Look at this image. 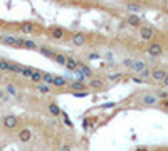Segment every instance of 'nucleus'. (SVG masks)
<instances>
[{
  "label": "nucleus",
  "mask_w": 168,
  "mask_h": 151,
  "mask_svg": "<svg viewBox=\"0 0 168 151\" xmlns=\"http://www.w3.org/2000/svg\"><path fill=\"white\" fill-rule=\"evenodd\" d=\"M140 37L141 40H151V39L155 37V32H153V29H150V27H141L140 29Z\"/></svg>",
  "instance_id": "f257e3e1"
},
{
  "label": "nucleus",
  "mask_w": 168,
  "mask_h": 151,
  "mask_svg": "<svg viewBox=\"0 0 168 151\" xmlns=\"http://www.w3.org/2000/svg\"><path fill=\"white\" fill-rule=\"evenodd\" d=\"M161 52H163V47H161L160 44H156V42L150 44V47H148V54L150 56L158 57V56H161Z\"/></svg>",
  "instance_id": "f03ea898"
},
{
  "label": "nucleus",
  "mask_w": 168,
  "mask_h": 151,
  "mask_svg": "<svg viewBox=\"0 0 168 151\" xmlns=\"http://www.w3.org/2000/svg\"><path fill=\"white\" fill-rule=\"evenodd\" d=\"M17 123H19V121H17V118H15V116H5V118H3V126H5L7 129L15 128V126H17Z\"/></svg>",
  "instance_id": "7ed1b4c3"
},
{
  "label": "nucleus",
  "mask_w": 168,
  "mask_h": 151,
  "mask_svg": "<svg viewBox=\"0 0 168 151\" xmlns=\"http://www.w3.org/2000/svg\"><path fill=\"white\" fill-rule=\"evenodd\" d=\"M126 24L131 25V27H140L141 25V19L136 14H131V15H128V19H126Z\"/></svg>",
  "instance_id": "20e7f679"
},
{
  "label": "nucleus",
  "mask_w": 168,
  "mask_h": 151,
  "mask_svg": "<svg viewBox=\"0 0 168 151\" xmlns=\"http://www.w3.org/2000/svg\"><path fill=\"white\" fill-rule=\"evenodd\" d=\"M167 76H168V74L163 71V69H155V71L151 72V77H153L155 81H163Z\"/></svg>",
  "instance_id": "39448f33"
},
{
  "label": "nucleus",
  "mask_w": 168,
  "mask_h": 151,
  "mask_svg": "<svg viewBox=\"0 0 168 151\" xmlns=\"http://www.w3.org/2000/svg\"><path fill=\"white\" fill-rule=\"evenodd\" d=\"M131 69H133V71H136V72H141V71H145V69H146V62H145V60H134Z\"/></svg>",
  "instance_id": "423d86ee"
},
{
  "label": "nucleus",
  "mask_w": 168,
  "mask_h": 151,
  "mask_svg": "<svg viewBox=\"0 0 168 151\" xmlns=\"http://www.w3.org/2000/svg\"><path fill=\"white\" fill-rule=\"evenodd\" d=\"M30 138H32V133H30V129H22V131L19 133V139H20V141H24V143L30 141Z\"/></svg>",
  "instance_id": "0eeeda50"
},
{
  "label": "nucleus",
  "mask_w": 168,
  "mask_h": 151,
  "mask_svg": "<svg viewBox=\"0 0 168 151\" xmlns=\"http://www.w3.org/2000/svg\"><path fill=\"white\" fill-rule=\"evenodd\" d=\"M69 87L74 89V91H84V89H86V84H84L82 81H74V82L69 84Z\"/></svg>",
  "instance_id": "6e6552de"
},
{
  "label": "nucleus",
  "mask_w": 168,
  "mask_h": 151,
  "mask_svg": "<svg viewBox=\"0 0 168 151\" xmlns=\"http://www.w3.org/2000/svg\"><path fill=\"white\" fill-rule=\"evenodd\" d=\"M66 67H67L69 71H77V60H76L74 57H67V60H66Z\"/></svg>",
  "instance_id": "1a4fd4ad"
},
{
  "label": "nucleus",
  "mask_w": 168,
  "mask_h": 151,
  "mask_svg": "<svg viewBox=\"0 0 168 151\" xmlns=\"http://www.w3.org/2000/svg\"><path fill=\"white\" fill-rule=\"evenodd\" d=\"M84 42H86L84 34H76L74 37H72V44H74V45H82Z\"/></svg>",
  "instance_id": "9d476101"
},
{
  "label": "nucleus",
  "mask_w": 168,
  "mask_h": 151,
  "mask_svg": "<svg viewBox=\"0 0 168 151\" xmlns=\"http://www.w3.org/2000/svg\"><path fill=\"white\" fill-rule=\"evenodd\" d=\"M52 84H54V86H57V87H62V86H66V84H67V81H66L64 77H61V76H54Z\"/></svg>",
  "instance_id": "9b49d317"
},
{
  "label": "nucleus",
  "mask_w": 168,
  "mask_h": 151,
  "mask_svg": "<svg viewBox=\"0 0 168 151\" xmlns=\"http://www.w3.org/2000/svg\"><path fill=\"white\" fill-rule=\"evenodd\" d=\"M52 59L56 60V64H59V66H66V60H67V57L64 56V54H54Z\"/></svg>",
  "instance_id": "f8f14e48"
},
{
  "label": "nucleus",
  "mask_w": 168,
  "mask_h": 151,
  "mask_svg": "<svg viewBox=\"0 0 168 151\" xmlns=\"http://www.w3.org/2000/svg\"><path fill=\"white\" fill-rule=\"evenodd\" d=\"M49 111H51V114H54V116H59V114L62 113L61 108L57 106L56 102H51V104H49Z\"/></svg>",
  "instance_id": "ddd939ff"
},
{
  "label": "nucleus",
  "mask_w": 168,
  "mask_h": 151,
  "mask_svg": "<svg viewBox=\"0 0 168 151\" xmlns=\"http://www.w3.org/2000/svg\"><path fill=\"white\" fill-rule=\"evenodd\" d=\"M141 102H143V104H150V106H151V104H155V102H156V96H151V94L145 96V97L141 99Z\"/></svg>",
  "instance_id": "4468645a"
},
{
  "label": "nucleus",
  "mask_w": 168,
  "mask_h": 151,
  "mask_svg": "<svg viewBox=\"0 0 168 151\" xmlns=\"http://www.w3.org/2000/svg\"><path fill=\"white\" fill-rule=\"evenodd\" d=\"M52 37H54V39H62V37H64V30H62L61 27L52 29Z\"/></svg>",
  "instance_id": "2eb2a0df"
},
{
  "label": "nucleus",
  "mask_w": 168,
  "mask_h": 151,
  "mask_svg": "<svg viewBox=\"0 0 168 151\" xmlns=\"http://www.w3.org/2000/svg\"><path fill=\"white\" fill-rule=\"evenodd\" d=\"M20 74L24 76V77H27V79H30V77H32V74H34V69H30V67H22Z\"/></svg>",
  "instance_id": "dca6fc26"
},
{
  "label": "nucleus",
  "mask_w": 168,
  "mask_h": 151,
  "mask_svg": "<svg viewBox=\"0 0 168 151\" xmlns=\"http://www.w3.org/2000/svg\"><path fill=\"white\" fill-rule=\"evenodd\" d=\"M9 71L10 72H20L22 71V66L20 64H14V62H9Z\"/></svg>",
  "instance_id": "f3484780"
},
{
  "label": "nucleus",
  "mask_w": 168,
  "mask_h": 151,
  "mask_svg": "<svg viewBox=\"0 0 168 151\" xmlns=\"http://www.w3.org/2000/svg\"><path fill=\"white\" fill-rule=\"evenodd\" d=\"M3 42H5L7 45H15L17 37H15V35H7V37H3Z\"/></svg>",
  "instance_id": "a211bd4d"
},
{
  "label": "nucleus",
  "mask_w": 168,
  "mask_h": 151,
  "mask_svg": "<svg viewBox=\"0 0 168 151\" xmlns=\"http://www.w3.org/2000/svg\"><path fill=\"white\" fill-rule=\"evenodd\" d=\"M24 47L27 49H37V44L34 40H29V39H24Z\"/></svg>",
  "instance_id": "6ab92c4d"
},
{
  "label": "nucleus",
  "mask_w": 168,
  "mask_h": 151,
  "mask_svg": "<svg viewBox=\"0 0 168 151\" xmlns=\"http://www.w3.org/2000/svg\"><path fill=\"white\" fill-rule=\"evenodd\" d=\"M42 81H44V82H47V84H52V81H54V76H52V74H47V72H44V74H42Z\"/></svg>",
  "instance_id": "aec40b11"
},
{
  "label": "nucleus",
  "mask_w": 168,
  "mask_h": 151,
  "mask_svg": "<svg viewBox=\"0 0 168 151\" xmlns=\"http://www.w3.org/2000/svg\"><path fill=\"white\" fill-rule=\"evenodd\" d=\"M30 81H34V82H40V81H42V72L34 71V74H32V77H30Z\"/></svg>",
  "instance_id": "412c9836"
},
{
  "label": "nucleus",
  "mask_w": 168,
  "mask_h": 151,
  "mask_svg": "<svg viewBox=\"0 0 168 151\" xmlns=\"http://www.w3.org/2000/svg\"><path fill=\"white\" fill-rule=\"evenodd\" d=\"M104 86V82L103 81H99V79H94V81H91V87H96V89H101Z\"/></svg>",
  "instance_id": "4be33fe9"
},
{
  "label": "nucleus",
  "mask_w": 168,
  "mask_h": 151,
  "mask_svg": "<svg viewBox=\"0 0 168 151\" xmlns=\"http://www.w3.org/2000/svg\"><path fill=\"white\" fill-rule=\"evenodd\" d=\"M126 9H128L130 12H140V10H141V7H140V5H136V3H128V5H126Z\"/></svg>",
  "instance_id": "5701e85b"
},
{
  "label": "nucleus",
  "mask_w": 168,
  "mask_h": 151,
  "mask_svg": "<svg viewBox=\"0 0 168 151\" xmlns=\"http://www.w3.org/2000/svg\"><path fill=\"white\" fill-rule=\"evenodd\" d=\"M40 52L44 54L45 57H54V54H52V51L49 49V47H40Z\"/></svg>",
  "instance_id": "b1692460"
},
{
  "label": "nucleus",
  "mask_w": 168,
  "mask_h": 151,
  "mask_svg": "<svg viewBox=\"0 0 168 151\" xmlns=\"http://www.w3.org/2000/svg\"><path fill=\"white\" fill-rule=\"evenodd\" d=\"M37 89H39V93H42V94H47V93L51 91V89H49V86H45V84H39Z\"/></svg>",
  "instance_id": "393cba45"
},
{
  "label": "nucleus",
  "mask_w": 168,
  "mask_h": 151,
  "mask_svg": "<svg viewBox=\"0 0 168 151\" xmlns=\"http://www.w3.org/2000/svg\"><path fill=\"white\" fill-rule=\"evenodd\" d=\"M20 29H22L24 32H32V30H34V27H32L30 24H24V25H20Z\"/></svg>",
  "instance_id": "a878e982"
},
{
  "label": "nucleus",
  "mask_w": 168,
  "mask_h": 151,
  "mask_svg": "<svg viewBox=\"0 0 168 151\" xmlns=\"http://www.w3.org/2000/svg\"><path fill=\"white\" fill-rule=\"evenodd\" d=\"M0 71H9V62L7 60H0Z\"/></svg>",
  "instance_id": "bb28decb"
},
{
  "label": "nucleus",
  "mask_w": 168,
  "mask_h": 151,
  "mask_svg": "<svg viewBox=\"0 0 168 151\" xmlns=\"http://www.w3.org/2000/svg\"><path fill=\"white\" fill-rule=\"evenodd\" d=\"M61 114H62V118H64V123H66L67 126H72V123H71V119H69V116H67L66 113H61Z\"/></svg>",
  "instance_id": "cd10ccee"
},
{
  "label": "nucleus",
  "mask_w": 168,
  "mask_h": 151,
  "mask_svg": "<svg viewBox=\"0 0 168 151\" xmlns=\"http://www.w3.org/2000/svg\"><path fill=\"white\" fill-rule=\"evenodd\" d=\"M133 62H134L133 59H125V60H123V66H126V67H133Z\"/></svg>",
  "instance_id": "c85d7f7f"
},
{
  "label": "nucleus",
  "mask_w": 168,
  "mask_h": 151,
  "mask_svg": "<svg viewBox=\"0 0 168 151\" xmlns=\"http://www.w3.org/2000/svg\"><path fill=\"white\" fill-rule=\"evenodd\" d=\"M7 91H9L10 94H14V96H15V93H17V89H15V87H14L12 84H9V86H7Z\"/></svg>",
  "instance_id": "c756f323"
},
{
  "label": "nucleus",
  "mask_w": 168,
  "mask_h": 151,
  "mask_svg": "<svg viewBox=\"0 0 168 151\" xmlns=\"http://www.w3.org/2000/svg\"><path fill=\"white\" fill-rule=\"evenodd\" d=\"M140 74H141V77H148V76H150V71H148V69H145V71H141Z\"/></svg>",
  "instance_id": "7c9ffc66"
},
{
  "label": "nucleus",
  "mask_w": 168,
  "mask_h": 151,
  "mask_svg": "<svg viewBox=\"0 0 168 151\" xmlns=\"http://www.w3.org/2000/svg\"><path fill=\"white\" fill-rule=\"evenodd\" d=\"M61 151H71V146H62Z\"/></svg>",
  "instance_id": "2f4dec72"
},
{
  "label": "nucleus",
  "mask_w": 168,
  "mask_h": 151,
  "mask_svg": "<svg viewBox=\"0 0 168 151\" xmlns=\"http://www.w3.org/2000/svg\"><path fill=\"white\" fill-rule=\"evenodd\" d=\"M158 96H160V97H167L168 94H167V93H158Z\"/></svg>",
  "instance_id": "473e14b6"
},
{
  "label": "nucleus",
  "mask_w": 168,
  "mask_h": 151,
  "mask_svg": "<svg viewBox=\"0 0 168 151\" xmlns=\"http://www.w3.org/2000/svg\"><path fill=\"white\" fill-rule=\"evenodd\" d=\"M163 84H165V86H167V87H168V76H167V77H165V79H163Z\"/></svg>",
  "instance_id": "72a5a7b5"
},
{
  "label": "nucleus",
  "mask_w": 168,
  "mask_h": 151,
  "mask_svg": "<svg viewBox=\"0 0 168 151\" xmlns=\"http://www.w3.org/2000/svg\"><path fill=\"white\" fill-rule=\"evenodd\" d=\"M89 57H91V59H98V57H99V54H91Z\"/></svg>",
  "instance_id": "f704fd0d"
},
{
  "label": "nucleus",
  "mask_w": 168,
  "mask_h": 151,
  "mask_svg": "<svg viewBox=\"0 0 168 151\" xmlns=\"http://www.w3.org/2000/svg\"><path fill=\"white\" fill-rule=\"evenodd\" d=\"M0 42H3V35H0Z\"/></svg>",
  "instance_id": "c9c22d12"
},
{
  "label": "nucleus",
  "mask_w": 168,
  "mask_h": 151,
  "mask_svg": "<svg viewBox=\"0 0 168 151\" xmlns=\"http://www.w3.org/2000/svg\"><path fill=\"white\" fill-rule=\"evenodd\" d=\"M0 97H2V91H0Z\"/></svg>",
  "instance_id": "e433bc0d"
},
{
  "label": "nucleus",
  "mask_w": 168,
  "mask_h": 151,
  "mask_svg": "<svg viewBox=\"0 0 168 151\" xmlns=\"http://www.w3.org/2000/svg\"><path fill=\"white\" fill-rule=\"evenodd\" d=\"M0 79H2V74H0Z\"/></svg>",
  "instance_id": "4c0bfd02"
}]
</instances>
